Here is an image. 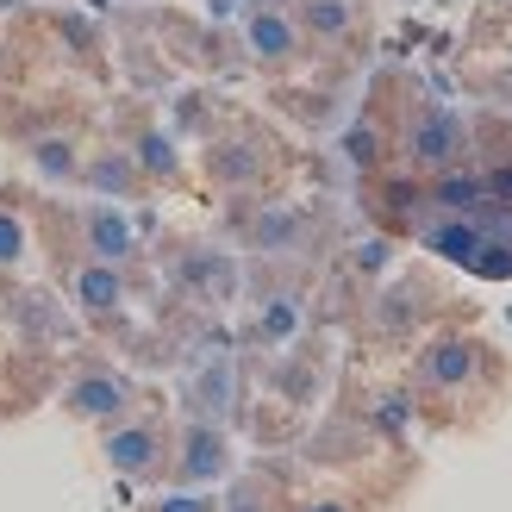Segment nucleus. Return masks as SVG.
<instances>
[{
	"instance_id": "obj_1",
	"label": "nucleus",
	"mask_w": 512,
	"mask_h": 512,
	"mask_svg": "<svg viewBox=\"0 0 512 512\" xmlns=\"http://www.w3.org/2000/svg\"><path fill=\"white\" fill-rule=\"evenodd\" d=\"M406 157H413V169L425 175H444L463 163V119H456L450 107H425L419 125H413V138H406Z\"/></svg>"
},
{
	"instance_id": "obj_2",
	"label": "nucleus",
	"mask_w": 512,
	"mask_h": 512,
	"mask_svg": "<svg viewBox=\"0 0 512 512\" xmlns=\"http://www.w3.org/2000/svg\"><path fill=\"white\" fill-rule=\"evenodd\" d=\"M244 44H250V57L269 63V69L300 63V25H294V13H281V7L244 13Z\"/></svg>"
},
{
	"instance_id": "obj_3",
	"label": "nucleus",
	"mask_w": 512,
	"mask_h": 512,
	"mask_svg": "<svg viewBox=\"0 0 512 512\" xmlns=\"http://www.w3.org/2000/svg\"><path fill=\"white\" fill-rule=\"evenodd\" d=\"M63 406H69L75 419H119L125 406H132V388H125L113 369H82V375L69 381Z\"/></svg>"
},
{
	"instance_id": "obj_4",
	"label": "nucleus",
	"mask_w": 512,
	"mask_h": 512,
	"mask_svg": "<svg viewBox=\"0 0 512 512\" xmlns=\"http://www.w3.org/2000/svg\"><path fill=\"white\" fill-rule=\"evenodd\" d=\"M82 238H88V256L94 263H125V256H138V232H132V219H125L113 200H100V207L82 213Z\"/></svg>"
},
{
	"instance_id": "obj_5",
	"label": "nucleus",
	"mask_w": 512,
	"mask_h": 512,
	"mask_svg": "<svg viewBox=\"0 0 512 512\" xmlns=\"http://www.w3.org/2000/svg\"><path fill=\"white\" fill-rule=\"evenodd\" d=\"M225 469H232V444H225L219 425H188L182 438V481L188 488H207V481H219Z\"/></svg>"
},
{
	"instance_id": "obj_6",
	"label": "nucleus",
	"mask_w": 512,
	"mask_h": 512,
	"mask_svg": "<svg viewBox=\"0 0 512 512\" xmlns=\"http://www.w3.org/2000/svg\"><path fill=\"white\" fill-rule=\"evenodd\" d=\"M475 369H481V344L475 338H438L419 356V375L431 381V388H463Z\"/></svg>"
},
{
	"instance_id": "obj_7",
	"label": "nucleus",
	"mask_w": 512,
	"mask_h": 512,
	"mask_svg": "<svg viewBox=\"0 0 512 512\" xmlns=\"http://www.w3.org/2000/svg\"><path fill=\"white\" fill-rule=\"evenodd\" d=\"M69 294H75V306H82L88 319H113L119 306H125V281H119V269L113 263H88L75 269V281H69Z\"/></svg>"
},
{
	"instance_id": "obj_8",
	"label": "nucleus",
	"mask_w": 512,
	"mask_h": 512,
	"mask_svg": "<svg viewBox=\"0 0 512 512\" xmlns=\"http://www.w3.org/2000/svg\"><path fill=\"white\" fill-rule=\"evenodd\" d=\"M157 456H163V431L157 425H125L107 438V463L119 475H150L157 469Z\"/></svg>"
},
{
	"instance_id": "obj_9",
	"label": "nucleus",
	"mask_w": 512,
	"mask_h": 512,
	"mask_svg": "<svg viewBox=\"0 0 512 512\" xmlns=\"http://www.w3.org/2000/svg\"><path fill=\"white\" fill-rule=\"evenodd\" d=\"M82 182H88L100 200L138 194V163H132V150H100V157H88V163H82Z\"/></svg>"
},
{
	"instance_id": "obj_10",
	"label": "nucleus",
	"mask_w": 512,
	"mask_h": 512,
	"mask_svg": "<svg viewBox=\"0 0 512 512\" xmlns=\"http://www.w3.org/2000/svg\"><path fill=\"white\" fill-rule=\"evenodd\" d=\"M294 25H300V38H344L350 25H356V7L350 0H300V13H294Z\"/></svg>"
},
{
	"instance_id": "obj_11",
	"label": "nucleus",
	"mask_w": 512,
	"mask_h": 512,
	"mask_svg": "<svg viewBox=\"0 0 512 512\" xmlns=\"http://www.w3.org/2000/svg\"><path fill=\"white\" fill-rule=\"evenodd\" d=\"M32 169L44 175V182H82V150H75V138H32Z\"/></svg>"
},
{
	"instance_id": "obj_12",
	"label": "nucleus",
	"mask_w": 512,
	"mask_h": 512,
	"mask_svg": "<svg viewBox=\"0 0 512 512\" xmlns=\"http://www.w3.org/2000/svg\"><path fill=\"white\" fill-rule=\"evenodd\" d=\"M294 238H300V213L294 207H269L256 219V250H288Z\"/></svg>"
},
{
	"instance_id": "obj_13",
	"label": "nucleus",
	"mask_w": 512,
	"mask_h": 512,
	"mask_svg": "<svg viewBox=\"0 0 512 512\" xmlns=\"http://www.w3.org/2000/svg\"><path fill=\"white\" fill-rule=\"evenodd\" d=\"M132 163H138V169H150V175H175V169H182V157H175V144H169L163 132H144Z\"/></svg>"
},
{
	"instance_id": "obj_14",
	"label": "nucleus",
	"mask_w": 512,
	"mask_h": 512,
	"mask_svg": "<svg viewBox=\"0 0 512 512\" xmlns=\"http://www.w3.org/2000/svg\"><path fill=\"white\" fill-rule=\"evenodd\" d=\"M344 150H350V163H356V169H369V163H381V138H375V125H350V138H344Z\"/></svg>"
},
{
	"instance_id": "obj_15",
	"label": "nucleus",
	"mask_w": 512,
	"mask_h": 512,
	"mask_svg": "<svg viewBox=\"0 0 512 512\" xmlns=\"http://www.w3.org/2000/svg\"><path fill=\"white\" fill-rule=\"evenodd\" d=\"M213 169H219V182H238V175H256V157H250L244 144H225Z\"/></svg>"
},
{
	"instance_id": "obj_16",
	"label": "nucleus",
	"mask_w": 512,
	"mask_h": 512,
	"mask_svg": "<svg viewBox=\"0 0 512 512\" xmlns=\"http://www.w3.org/2000/svg\"><path fill=\"white\" fill-rule=\"evenodd\" d=\"M294 325H300V313H294V300H269V313H263V338H288Z\"/></svg>"
},
{
	"instance_id": "obj_17",
	"label": "nucleus",
	"mask_w": 512,
	"mask_h": 512,
	"mask_svg": "<svg viewBox=\"0 0 512 512\" xmlns=\"http://www.w3.org/2000/svg\"><path fill=\"white\" fill-rule=\"evenodd\" d=\"M25 250V232H19V219L0 207V263H13V256Z\"/></svg>"
},
{
	"instance_id": "obj_18",
	"label": "nucleus",
	"mask_w": 512,
	"mask_h": 512,
	"mask_svg": "<svg viewBox=\"0 0 512 512\" xmlns=\"http://www.w3.org/2000/svg\"><path fill=\"white\" fill-rule=\"evenodd\" d=\"M150 512H219L207 494H169V500H157Z\"/></svg>"
},
{
	"instance_id": "obj_19",
	"label": "nucleus",
	"mask_w": 512,
	"mask_h": 512,
	"mask_svg": "<svg viewBox=\"0 0 512 512\" xmlns=\"http://www.w3.org/2000/svg\"><path fill=\"white\" fill-rule=\"evenodd\" d=\"M256 7H275V0H213V13H219V19H232V13H256Z\"/></svg>"
},
{
	"instance_id": "obj_20",
	"label": "nucleus",
	"mask_w": 512,
	"mask_h": 512,
	"mask_svg": "<svg viewBox=\"0 0 512 512\" xmlns=\"http://www.w3.org/2000/svg\"><path fill=\"white\" fill-rule=\"evenodd\" d=\"M381 263H388V244H363V250H356V269H381Z\"/></svg>"
},
{
	"instance_id": "obj_21",
	"label": "nucleus",
	"mask_w": 512,
	"mask_h": 512,
	"mask_svg": "<svg viewBox=\"0 0 512 512\" xmlns=\"http://www.w3.org/2000/svg\"><path fill=\"white\" fill-rule=\"evenodd\" d=\"M225 512H263V506H256V494H250V488H238V494H232V506H225Z\"/></svg>"
},
{
	"instance_id": "obj_22",
	"label": "nucleus",
	"mask_w": 512,
	"mask_h": 512,
	"mask_svg": "<svg viewBox=\"0 0 512 512\" xmlns=\"http://www.w3.org/2000/svg\"><path fill=\"white\" fill-rule=\"evenodd\" d=\"M294 512H350L344 500H306V506H294Z\"/></svg>"
},
{
	"instance_id": "obj_23",
	"label": "nucleus",
	"mask_w": 512,
	"mask_h": 512,
	"mask_svg": "<svg viewBox=\"0 0 512 512\" xmlns=\"http://www.w3.org/2000/svg\"><path fill=\"white\" fill-rule=\"evenodd\" d=\"M94 7H107V0H94Z\"/></svg>"
}]
</instances>
